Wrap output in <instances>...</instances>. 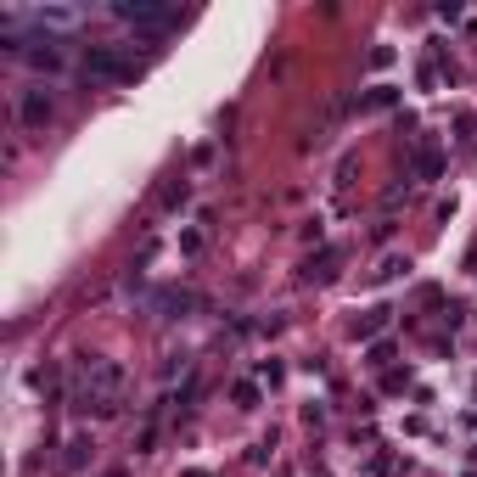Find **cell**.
<instances>
[{
  "mask_svg": "<svg viewBox=\"0 0 477 477\" xmlns=\"http://www.w3.org/2000/svg\"><path fill=\"white\" fill-rule=\"evenodd\" d=\"M118 393H124V365L90 360L84 377H79V388H74V404H79L84 415H113V410H118Z\"/></svg>",
  "mask_w": 477,
  "mask_h": 477,
  "instance_id": "1",
  "label": "cell"
},
{
  "mask_svg": "<svg viewBox=\"0 0 477 477\" xmlns=\"http://www.w3.org/2000/svg\"><path fill=\"white\" fill-rule=\"evenodd\" d=\"M84 74H90V79H107V84H130L141 74V62H135L124 45H90V51H84Z\"/></svg>",
  "mask_w": 477,
  "mask_h": 477,
  "instance_id": "2",
  "label": "cell"
},
{
  "mask_svg": "<svg viewBox=\"0 0 477 477\" xmlns=\"http://www.w3.org/2000/svg\"><path fill=\"white\" fill-rule=\"evenodd\" d=\"M113 11H118V17L130 23V28L152 34V40H163V34H168V28L180 23V11H174V6H163V0H118Z\"/></svg>",
  "mask_w": 477,
  "mask_h": 477,
  "instance_id": "3",
  "label": "cell"
},
{
  "mask_svg": "<svg viewBox=\"0 0 477 477\" xmlns=\"http://www.w3.org/2000/svg\"><path fill=\"white\" fill-rule=\"evenodd\" d=\"M17 118H23V130H40V124L51 118V96H45V90H23V101H17Z\"/></svg>",
  "mask_w": 477,
  "mask_h": 477,
  "instance_id": "4",
  "label": "cell"
},
{
  "mask_svg": "<svg viewBox=\"0 0 477 477\" xmlns=\"http://www.w3.org/2000/svg\"><path fill=\"white\" fill-rule=\"evenodd\" d=\"M152 309H158V315H185V309H197V298L180 292V287H163L158 298H152Z\"/></svg>",
  "mask_w": 477,
  "mask_h": 477,
  "instance_id": "5",
  "label": "cell"
},
{
  "mask_svg": "<svg viewBox=\"0 0 477 477\" xmlns=\"http://www.w3.org/2000/svg\"><path fill=\"white\" fill-rule=\"evenodd\" d=\"M415 174H421V180H432V174H438V152H432V146H421V152H415Z\"/></svg>",
  "mask_w": 477,
  "mask_h": 477,
  "instance_id": "6",
  "label": "cell"
},
{
  "mask_svg": "<svg viewBox=\"0 0 477 477\" xmlns=\"http://www.w3.org/2000/svg\"><path fill=\"white\" fill-rule=\"evenodd\" d=\"M84 449H90V438H74V444H68V461H62V472H79V466H84Z\"/></svg>",
  "mask_w": 477,
  "mask_h": 477,
  "instance_id": "7",
  "label": "cell"
},
{
  "mask_svg": "<svg viewBox=\"0 0 477 477\" xmlns=\"http://www.w3.org/2000/svg\"><path fill=\"white\" fill-rule=\"evenodd\" d=\"M158 202H163V208H174V202H185V185H163V191H158Z\"/></svg>",
  "mask_w": 477,
  "mask_h": 477,
  "instance_id": "8",
  "label": "cell"
},
{
  "mask_svg": "<svg viewBox=\"0 0 477 477\" xmlns=\"http://www.w3.org/2000/svg\"><path fill=\"white\" fill-rule=\"evenodd\" d=\"M382 320H388V309H371V315L360 320V337H371V331H377V326H382Z\"/></svg>",
  "mask_w": 477,
  "mask_h": 477,
  "instance_id": "9",
  "label": "cell"
},
{
  "mask_svg": "<svg viewBox=\"0 0 477 477\" xmlns=\"http://www.w3.org/2000/svg\"><path fill=\"white\" fill-rule=\"evenodd\" d=\"M466 477H477V472H466Z\"/></svg>",
  "mask_w": 477,
  "mask_h": 477,
  "instance_id": "10",
  "label": "cell"
}]
</instances>
